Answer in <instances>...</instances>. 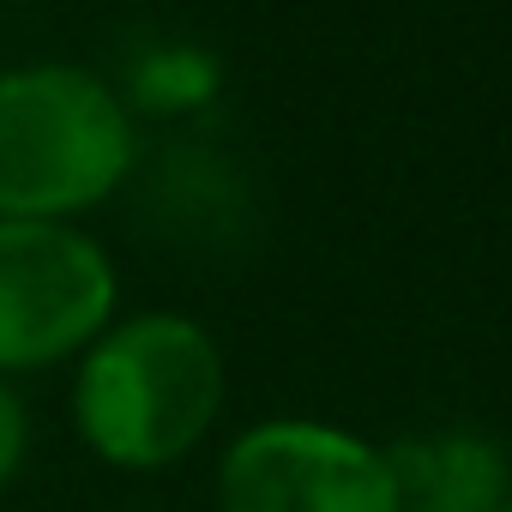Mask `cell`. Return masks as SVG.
I'll use <instances>...</instances> for the list:
<instances>
[{
  "label": "cell",
  "mask_w": 512,
  "mask_h": 512,
  "mask_svg": "<svg viewBox=\"0 0 512 512\" xmlns=\"http://www.w3.org/2000/svg\"><path fill=\"white\" fill-rule=\"evenodd\" d=\"M25 458H31V410L19 380H0V494L19 482Z\"/></svg>",
  "instance_id": "obj_6"
},
{
  "label": "cell",
  "mask_w": 512,
  "mask_h": 512,
  "mask_svg": "<svg viewBox=\"0 0 512 512\" xmlns=\"http://www.w3.org/2000/svg\"><path fill=\"white\" fill-rule=\"evenodd\" d=\"M139 163L127 97L85 61H19L0 73V217L85 223Z\"/></svg>",
  "instance_id": "obj_2"
},
{
  "label": "cell",
  "mask_w": 512,
  "mask_h": 512,
  "mask_svg": "<svg viewBox=\"0 0 512 512\" xmlns=\"http://www.w3.org/2000/svg\"><path fill=\"white\" fill-rule=\"evenodd\" d=\"M398 512H500L512 494V458L482 428H422L386 446Z\"/></svg>",
  "instance_id": "obj_5"
},
{
  "label": "cell",
  "mask_w": 512,
  "mask_h": 512,
  "mask_svg": "<svg viewBox=\"0 0 512 512\" xmlns=\"http://www.w3.org/2000/svg\"><path fill=\"white\" fill-rule=\"evenodd\" d=\"M217 512H398L386 446L326 416L247 422L211 476Z\"/></svg>",
  "instance_id": "obj_4"
},
{
  "label": "cell",
  "mask_w": 512,
  "mask_h": 512,
  "mask_svg": "<svg viewBox=\"0 0 512 512\" xmlns=\"http://www.w3.org/2000/svg\"><path fill=\"white\" fill-rule=\"evenodd\" d=\"M229 404V362L211 326L181 308L115 314L73 362L67 410L79 446L127 476L187 464Z\"/></svg>",
  "instance_id": "obj_1"
},
{
  "label": "cell",
  "mask_w": 512,
  "mask_h": 512,
  "mask_svg": "<svg viewBox=\"0 0 512 512\" xmlns=\"http://www.w3.org/2000/svg\"><path fill=\"white\" fill-rule=\"evenodd\" d=\"M121 314V272L85 223L0 217V380L73 368Z\"/></svg>",
  "instance_id": "obj_3"
},
{
  "label": "cell",
  "mask_w": 512,
  "mask_h": 512,
  "mask_svg": "<svg viewBox=\"0 0 512 512\" xmlns=\"http://www.w3.org/2000/svg\"><path fill=\"white\" fill-rule=\"evenodd\" d=\"M500 512H512V494H506V506H500Z\"/></svg>",
  "instance_id": "obj_7"
}]
</instances>
